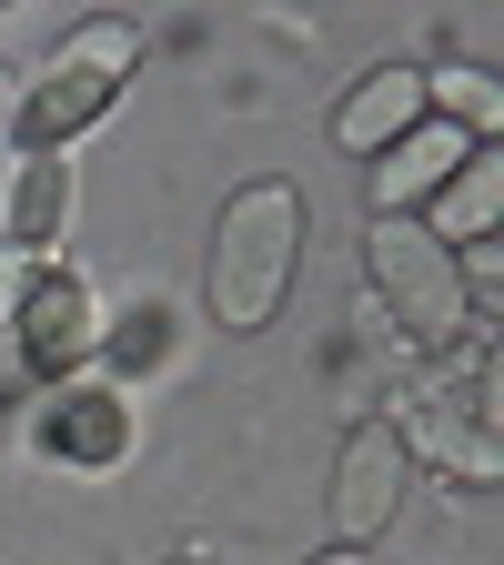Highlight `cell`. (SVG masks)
<instances>
[{"label":"cell","mask_w":504,"mask_h":565,"mask_svg":"<svg viewBox=\"0 0 504 565\" xmlns=\"http://www.w3.org/2000/svg\"><path fill=\"white\" fill-rule=\"evenodd\" d=\"M404 505V445H394V424H353L343 455H333V545L364 555Z\"/></svg>","instance_id":"5b68a950"},{"label":"cell","mask_w":504,"mask_h":565,"mask_svg":"<svg viewBox=\"0 0 504 565\" xmlns=\"http://www.w3.org/2000/svg\"><path fill=\"white\" fill-rule=\"evenodd\" d=\"M11 102H21V71H11V61H0V121H11Z\"/></svg>","instance_id":"4fadbf2b"},{"label":"cell","mask_w":504,"mask_h":565,"mask_svg":"<svg viewBox=\"0 0 504 565\" xmlns=\"http://www.w3.org/2000/svg\"><path fill=\"white\" fill-rule=\"evenodd\" d=\"M474 152V141L464 131H444V121H414L404 141H394V152H374L384 172H374V212H423V202H435L444 182H454V162Z\"/></svg>","instance_id":"52a82bcc"},{"label":"cell","mask_w":504,"mask_h":565,"mask_svg":"<svg viewBox=\"0 0 504 565\" xmlns=\"http://www.w3.org/2000/svg\"><path fill=\"white\" fill-rule=\"evenodd\" d=\"M494 212H504V162H494V152H464V162H454V182L423 202L414 223L435 233L444 253H464V243H484V233H494Z\"/></svg>","instance_id":"9c48e42d"},{"label":"cell","mask_w":504,"mask_h":565,"mask_svg":"<svg viewBox=\"0 0 504 565\" xmlns=\"http://www.w3.org/2000/svg\"><path fill=\"white\" fill-rule=\"evenodd\" d=\"M41 263L31 253H11V243H0V333H11V303H21V282H31Z\"/></svg>","instance_id":"7c38bea8"},{"label":"cell","mask_w":504,"mask_h":565,"mask_svg":"<svg viewBox=\"0 0 504 565\" xmlns=\"http://www.w3.org/2000/svg\"><path fill=\"white\" fill-rule=\"evenodd\" d=\"M293 263H303V192L293 182H243L223 202V223H212V323L223 333H262L293 294Z\"/></svg>","instance_id":"6da1fadb"},{"label":"cell","mask_w":504,"mask_h":565,"mask_svg":"<svg viewBox=\"0 0 504 565\" xmlns=\"http://www.w3.org/2000/svg\"><path fill=\"white\" fill-rule=\"evenodd\" d=\"M364 273H374L384 313H394L423 353H454V343L474 333V282H464V263L423 233L414 212H374V223H364Z\"/></svg>","instance_id":"3957f363"},{"label":"cell","mask_w":504,"mask_h":565,"mask_svg":"<svg viewBox=\"0 0 504 565\" xmlns=\"http://www.w3.org/2000/svg\"><path fill=\"white\" fill-rule=\"evenodd\" d=\"M92 343H101L92 282L61 273V263H41V273L21 282V303H11V353H21L31 374H71V364H92Z\"/></svg>","instance_id":"277c9868"},{"label":"cell","mask_w":504,"mask_h":565,"mask_svg":"<svg viewBox=\"0 0 504 565\" xmlns=\"http://www.w3.org/2000/svg\"><path fill=\"white\" fill-rule=\"evenodd\" d=\"M131 61H141V31H131V21H82V31H71V41L41 61V82H21V102H11V141H21V162L61 152V141H82V131L121 102Z\"/></svg>","instance_id":"7a4b0ae2"},{"label":"cell","mask_w":504,"mask_h":565,"mask_svg":"<svg viewBox=\"0 0 504 565\" xmlns=\"http://www.w3.org/2000/svg\"><path fill=\"white\" fill-rule=\"evenodd\" d=\"M423 121L464 131L474 152H484V141H494V121H504V92H494V71H484V61H435V71H423Z\"/></svg>","instance_id":"8fae6325"},{"label":"cell","mask_w":504,"mask_h":565,"mask_svg":"<svg viewBox=\"0 0 504 565\" xmlns=\"http://www.w3.org/2000/svg\"><path fill=\"white\" fill-rule=\"evenodd\" d=\"M61 223H71V162H61V152L11 162V192H0V243L41 263V253L61 243Z\"/></svg>","instance_id":"ba28073f"},{"label":"cell","mask_w":504,"mask_h":565,"mask_svg":"<svg viewBox=\"0 0 504 565\" xmlns=\"http://www.w3.org/2000/svg\"><path fill=\"white\" fill-rule=\"evenodd\" d=\"M41 414H51V445H61V455H82V465L131 455V404H121L111 384H61Z\"/></svg>","instance_id":"30bf717a"},{"label":"cell","mask_w":504,"mask_h":565,"mask_svg":"<svg viewBox=\"0 0 504 565\" xmlns=\"http://www.w3.org/2000/svg\"><path fill=\"white\" fill-rule=\"evenodd\" d=\"M414 121H423V71H414V61H384V71H364V82L343 92L333 141H343L353 162H364V152H394Z\"/></svg>","instance_id":"8992f818"},{"label":"cell","mask_w":504,"mask_h":565,"mask_svg":"<svg viewBox=\"0 0 504 565\" xmlns=\"http://www.w3.org/2000/svg\"><path fill=\"white\" fill-rule=\"evenodd\" d=\"M313 565H374V555H353V545H323V555H313Z\"/></svg>","instance_id":"5bb4252c"}]
</instances>
